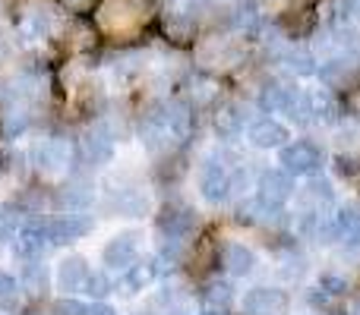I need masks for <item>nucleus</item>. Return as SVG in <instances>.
Segmentation results:
<instances>
[{"label":"nucleus","mask_w":360,"mask_h":315,"mask_svg":"<svg viewBox=\"0 0 360 315\" xmlns=\"http://www.w3.org/2000/svg\"><path fill=\"white\" fill-rule=\"evenodd\" d=\"M215 130L221 139H237L243 133V114L237 111L234 105H224L221 111L215 114Z\"/></svg>","instance_id":"nucleus-24"},{"label":"nucleus","mask_w":360,"mask_h":315,"mask_svg":"<svg viewBox=\"0 0 360 315\" xmlns=\"http://www.w3.org/2000/svg\"><path fill=\"white\" fill-rule=\"evenodd\" d=\"M136 249H139V236L136 234H117L111 243L105 246V265L111 268H127L136 262Z\"/></svg>","instance_id":"nucleus-12"},{"label":"nucleus","mask_w":360,"mask_h":315,"mask_svg":"<svg viewBox=\"0 0 360 315\" xmlns=\"http://www.w3.org/2000/svg\"><path fill=\"white\" fill-rule=\"evenodd\" d=\"M319 287H323L329 297H342V293H348V278H342V274H335V272H326L323 278H319Z\"/></svg>","instance_id":"nucleus-32"},{"label":"nucleus","mask_w":360,"mask_h":315,"mask_svg":"<svg viewBox=\"0 0 360 315\" xmlns=\"http://www.w3.org/2000/svg\"><path fill=\"white\" fill-rule=\"evenodd\" d=\"M278 60L285 63L288 73L294 76H316V54H313L310 48H304V44H291V48H285L278 54Z\"/></svg>","instance_id":"nucleus-16"},{"label":"nucleus","mask_w":360,"mask_h":315,"mask_svg":"<svg viewBox=\"0 0 360 315\" xmlns=\"http://www.w3.org/2000/svg\"><path fill=\"white\" fill-rule=\"evenodd\" d=\"M6 240H13V217H10V211L0 205V243H6Z\"/></svg>","instance_id":"nucleus-36"},{"label":"nucleus","mask_w":360,"mask_h":315,"mask_svg":"<svg viewBox=\"0 0 360 315\" xmlns=\"http://www.w3.org/2000/svg\"><path fill=\"white\" fill-rule=\"evenodd\" d=\"M304 202H307V208H313V211H319V215H326V208H332V205H335V189H332L329 180L313 177L310 186L304 189Z\"/></svg>","instance_id":"nucleus-19"},{"label":"nucleus","mask_w":360,"mask_h":315,"mask_svg":"<svg viewBox=\"0 0 360 315\" xmlns=\"http://www.w3.org/2000/svg\"><path fill=\"white\" fill-rule=\"evenodd\" d=\"M114 205H117L120 215L139 217V215H146V211H149V196H146V192H139V189H120L117 199H114Z\"/></svg>","instance_id":"nucleus-25"},{"label":"nucleus","mask_w":360,"mask_h":315,"mask_svg":"<svg viewBox=\"0 0 360 315\" xmlns=\"http://www.w3.org/2000/svg\"><path fill=\"white\" fill-rule=\"evenodd\" d=\"M165 120H168V130L174 139H186L193 130V114L184 101H174V105L165 107Z\"/></svg>","instance_id":"nucleus-20"},{"label":"nucleus","mask_w":360,"mask_h":315,"mask_svg":"<svg viewBox=\"0 0 360 315\" xmlns=\"http://www.w3.org/2000/svg\"><path fill=\"white\" fill-rule=\"evenodd\" d=\"M19 306V281L0 272V312H10Z\"/></svg>","instance_id":"nucleus-27"},{"label":"nucleus","mask_w":360,"mask_h":315,"mask_svg":"<svg viewBox=\"0 0 360 315\" xmlns=\"http://www.w3.org/2000/svg\"><path fill=\"white\" fill-rule=\"evenodd\" d=\"M63 205H70V208H86L89 202H92V186L89 183H70L67 189L60 192Z\"/></svg>","instance_id":"nucleus-28"},{"label":"nucleus","mask_w":360,"mask_h":315,"mask_svg":"<svg viewBox=\"0 0 360 315\" xmlns=\"http://www.w3.org/2000/svg\"><path fill=\"white\" fill-rule=\"evenodd\" d=\"M221 262H224L231 278H247V274H253V268H256L253 249H247L243 243H228L221 253Z\"/></svg>","instance_id":"nucleus-15"},{"label":"nucleus","mask_w":360,"mask_h":315,"mask_svg":"<svg viewBox=\"0 0 360 315\" xmlns=\"http://www.w3.org/2000/svg\"><path fill=\"white\" fill-rule=\"evenodd\" d=\"M168 315H186L184 309H174V312H168Z\"/></svg>","instance_id":"nucleus-41"},{"label":"nucleus","mask_w":360,"mask_h":315,"mask_svg":"<svg viewBox=\"0 0 360 315\" xmlns=\"http://www.w3.org/2000/svg\"><path fill=\"white\" fill-rule=\"evenodd\" d=\"M89 278V262L82 259V255H67V259H60V265H57V287L60 290H79L82 284H86Z\"/></svg>","instance_id":"nucleus-14"},{"label":"nucleus","mask_w":360,"mask_h":315,"mask_svg":"<svg viewBox=\"0 0 360 315\" xmlns=\"http://www.w3.org/2000/svg\"><path fill=\"white\" fill-rule=\"evenodd\" d=\"M313 117L323 120V123H338L342 120V105H338L332 88H323V92L313 95Z\"/></svg>","instance_id":"nucleus-22"},{"label":"nucleus","mask_w":360,"mask_h":315,"mask_svg":"<svg viewBox=\"0 0 360 315\" xmlns=\"http://www.w3.org/2000/svg\"><path fill=\"white\" fill-rule=\"evenodd\" d=\"M313 25H316V13L307 4L294 6V10H288V16L278 19V29L285 32V38H307L313 32Z\"/></svg>","instance_id":"nucleus-13"},{"label":"nucleus","mask_w":360,"mask_h":315,"mask_svg":"<svg viewBox=\"0 0 360 315\" xmlns=\"http://www.w3.org/2000/svg\"><path fill=\"white\" fill-rule=\"evenodd\" d=\"M234 303V287L228 281H212L202 293V309H215V312H228V306Z\"/></svg>","instance_id":"nucleus-21"},{"label":"nucleus","mask_w":360,"mask_h":315,"mask_svg":"<svg viewBox=\"0 0 360 315\" xmlns=\"http://www.w3.org/2000/svg\"><path fill=\"white\" fill-rule=\"evenodd\" d=\"M89 306H82L79 300H60L57 303V315H86Z\"/></svg>","instance_id":"nucleus-35"},{"label":"nucleus","mask_w":360,"mask_h":315,"mask_svg":"<svg viewBox=\"0 0 360 315\" xmlns=\"http://www.w3.org/2000/svg\"><path fill=\"white\" fill-rule=\"evenodd\" d=\"M155 278H158V265L152 259H139V262H133V265H127V274H124V287L130 293H139V290H146L149 284H155Z\"/></svg>","instance_id":"nucleus-18"},{"label":"nucleus","mask_w":360,"mask_h":315,"mask_svg":"<svg viewBox=\"0 0 360 315\" xmlns=\"http://www.w3.org/2000/svg\"><path fill=\"white\" fill-rule=\"evenodd\" d=\"M70 158H73V152H70L67 139H38V142L32 145V164L44 173L67 170Z\"/></svg>","instance_id":"nucleus-3"},{"label":"nucleus","mask_w":360,"mask_h":315,"mask_svg":"<svg viewBox=\"0 0 360 315\" xmlns=\"http://www.w3.org/2000/svg\"><path fill=\"white\" fill-rule=\"evenodd\" d=\"M281 114H285L291 123L307 126L313 120V95L304 92V88H297V86H291V92H288V101H285V107H281Z\"/></svg>","instance_id":"nucleus-17"},{"label":"nucleus","mask_w":360,"mask_h":315,"mask_svg":"<svg viewBox=\"0 0 360 315\" xmlns=\"http://www.w3.org/2000/svg\"><path fill=\"white\" fill-rule=\"evenodd\" d=\"M82 158L95 167L108 164V161L114 158V139L105 126H92V130L82 136Z\"/></svg>","instance_id":"nucleus-10"},{"label":"nucleus","mask_w":360,"mask_h":315,"mask_svg":"<svg viewBox=\"0 0 360 315\" xmlns=\"http://www.w3.org/2000/svg\"><path fill=\"white\" fill-rule=\"evenodd\" d=\"M199 192H202V199H205V202H212V205L224 202V199H228V192H231L228 167L218 164L215 158L205 161V164L199 167Z\"/></svg>","instance_id":"nucleus-6"},{"label":"nucleus","mask_w":360,"mask_h":315,"mask_svg":"<svg viewBox=\"0 0 360 315\" xmlns=\"http://www.w3.org/2000/svg\"><path fill=\"white\" fill-rule=\"evenodd\" d=\"M332 221H335L338 240H345V236L357 234V230H360V202H345V205H338V211L332 215Z\"/></svg>","instance_id":"nucleus-23"},{"label":"nucleus","mask_w":360,"mask_h":315,"mask_svg":"<svg viewBox=\"0 0 360 315\" xmlns=\"http://www.w3.org/2000/svg\"><path fill=\"white\" fill-rule=\"evenodd\" d=\"M82 290H86L92 300H105L108 293H111V278H108L105 272H89V278H86V284H82Z\"/></svg>","instance_id":"nucleus-29"},{"label":"nucleus","mask_w":360,"mask_h":315,"mask_svg":"<svg viewBox=\"0 0 360 315\" xmlns=\"http://www.w3.org/2000/svg\"><path fill=\"white\" fill-rule=\"evenodd\" d=\"M4 123H6V136H19V133L25 130V123H29V117H25L19 107H13V111H6V117H4Z\"/></svg>","instance_id":"nucleus-33"},{"label":"nucleus","mask_w":360,"mask_h":315,"mask_svg":"<svg viewBox=\"0 0 360 315\" xmlns=\"http://www.w3.org/2000/svg\"><path fill=\"white\" fill-rule=\"evenodd\" d=\"M86 315H114L111 306H105V303H95V306H89Z\"/></svg>","instance_id":"nucleus-37"},{"label":"nucleus","mask_w":360,"mask_h":315,"mask_svg":"<svg viewBox=\"0 0 360 315\" xmlns=\"http://www.w3.org/2000/svg\"><path fill=\"white\" fill-rule=\"evenodd\" d=\"M67 6H73V10H79V6H86V0H63Z\"/></svg>","instance_id":"nucleus-38"},{"label":"nucleus","mask_w":360,"mask_h":315,"mask_svg":"<svg viewBox=\"0 0 360 315\" xmlns=\"http://www.w3.org/2000/svg\"><path fill=\"white\" fill-rule=\"evenodd\" d=\"M92 230V221L86 215H60L57 221H51L48 234L54 243H76Z\"/></svg>","instance_id":"nucleus-11"},{"label":"nucleus","mask_w":360,"mask_h":315,"mask_svg":"<svg viewBox=\"0 0 360 315\" xmlns=\"http://www.w3.org/2000/svg\"><path fill=\"white\" fill-rule=\"evenodd\" d=\"M215 82L212 79H196L193 82V98H196V105H209L212 98H215Z\"/></svg>","instance_id":"nucleus-34"},{"label":"nucleus","mask_w":360,"mask_h":315,"mask_svg":"<svg viewBox=\"0 0 360 315\" xmlns=\"http://www.w3.org/2000/svg\"><path fill=\"white\" fill-rule=\"evenodd\" d=\"M326 315H348V312H342V309H332V312H326Z\"/></svg>","instance_id":"nucleus-40"},{"label":"nucleus","mask_w":360,"mask_h":315,"mask_svg":"<svg viewBox=\"0 0 360 315\" xmlns=\"http://www.w3.org/2000/svg\"><path fill=\"white\" fill-rule=\"evenodd\" d=\"M48 243H51V234L44 224H25V227L13 236V249H16V255H22V259H38V255L48 249Z\"/></svg>","instance_id":"nucleus-9"},{"label":"nucleus","mask_w":360,"mask_h":315,"mask_svg":"<svg viewBox=\"0 0 360 315\" xmlns=\"http://www.w3.org/2000/svg\"><path fill=\"white\" fill-rule=\"evenodd\" d=\"M294 196V177L285 167H269L256 180V199L269 208H285Z\"/></svg>","instance_id":"nucleus-2"},{"label":"nucleus","mask_w":360,"mask_h":315,"mask_svg":"<svg viewBox=\"0 0 360 315\" xmlns=\"http://www.w3.org/2000/svg\"><path fill=\"white\" fill-rule=\"evenodd\" d=\"M288 92H291V86H288V82H278V79L266 82V86H262V92H259V107L266 114L281 111V107H285V101H288Z\"/></svg>","instance_id":"nucleus-26"},{"label":"nucleus","mask_w":360,"mask_h":315,"mask_svg":"<svg viewBox=\"0 0 360 315\" xmlns=\"http://www.w3.org/2000/svg\"><path fill=\"white\" fill-rule=\"evenodd\" d=\"M22 284L29 287V290H44V287H48V268L44 265H25Z\"/></svg>","instance_id":"nucleus-31"},{"label":"nucleus","mask_w":360,"mask_h":315,"mask_svg":"<svg viewBox=\"0 0 360 315\" xmlns=\"http://www.w3.org/2000/svg\"><path fill=\"white\" fill-rule=\"evenodd\" d=\"M247 139H250L253 149H262V152L266 149H281V145L288 142V130L278 123V120L262 117L247 130Z\"/></svg>","instance_id":"nucleus-8"},{"label":"nucleus","mask_w":360,"mask_h":315,"mask_svg":"<svg viewBox=\"0 0 360 315\" xmlns=\"http://www.w3.org/2000/svg\"><path fill=\"white\" fill-rule=\"evenodd\" d=\"M22 35L25 38H44L48 35V16L44 13H29L22 19Z\"/></svg>","instance_id":"nucleus-30"},{"label":"nucleus","mask_w":360,"mask_h":315,"mask_svg":"<svg viewBox=\"0 0 360 315\" xmlns=\"http://www.w3.org/2000/svg\"><path fill=\"white\" fill-rule=\"evenodd\" d=\"M351 183H354L357 189H360V167H354V173H351Z\"/></svg>","instance_id":"nucleus-39"},{"label":"nucleus","mask_w":360,"mask_h":315,"mask_svg":"<svg viewBox=\"0 0 360 315\" xmlns=\"http://www.w3.org/2000/svg\"><path fill=\"white\" fill-rule=\"evenodd\" d=\"M357 67H360L357 60L338 54V57H329V60L316 69V76L323 79L326 88H332V92H345V88L357 86Z\"/></svg>","instance_id":"nucleus-5"},{"label":"nucleus","mask_w":360,"mask_h":315,"mask_svg":"<svg viewBox=\"0 0 360 315\" xmlns=\"http://www.w3.org/2000/svg\"><path fill=\"white\" fill-rule=\"evenodd\" d=\"M158 230L168 240H186V236L196 230V211L180 205V208H165L158 215Z\"/></svg>","instance_id":"nucleus-7"},{"label":"nucleus","mask_w":360,"mask_h":315,"mask_svg":"<svg viewBox=\"0 0 360 315\" xmlns=\"http://www.w3.org/2000/svg\"><path fill=\"white\" fill-rule=\"evenodd\" d=\"M291 297L278 287H253L243 297V312L247 315H288Z\"/></svg>","instance_id":"nucleus-4"},{"label":"nucleus","mask_w":360,"mask_h":315,"mask_svg":"<svg viewBox=\"0 0 360 315\" xmlns=\"http://www.w3.org/2000/svg\"><path fill=\"white\" fill-rule=\"evenodd\" d=\"M278 164L285 167L291 177H316L323 170V149L307 139L297 142H285L278 149Z\"/></svg>","instance_id":"nucleus-1"}]
</instances>
